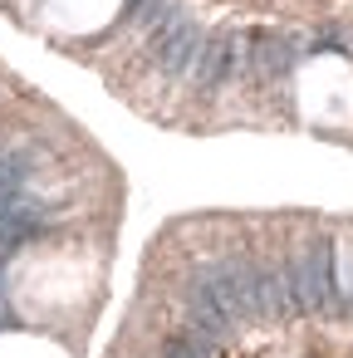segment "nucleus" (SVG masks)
Masks as SVG:
<instances>
[{
  "mask_svg": "<svg viewBox=\"0 0 353 358\" xmlns=\"http://www.w3.org/2000/svg\"><path fill=\"white\" fill-rule=\"evenodd\" d=\"M157 358H196V353H192V343H187V338H177V334H172V338H162V353H157Z\"/></svg>",
  "mask_w": 353,
  "mask_h": 358,
  "instance_id": "f257e3e1",
  "label": "nucleus"
}]
</instances>
